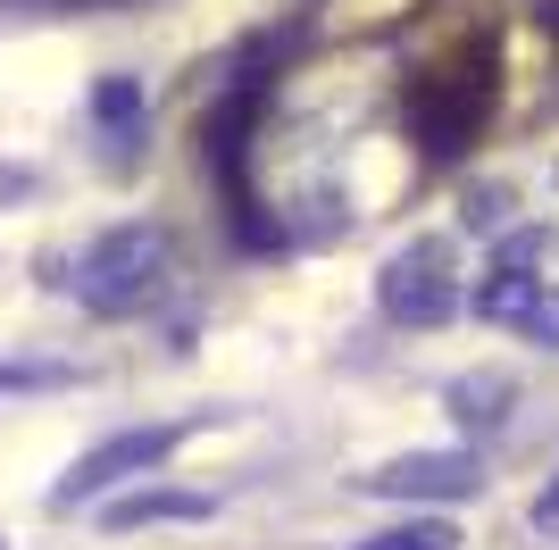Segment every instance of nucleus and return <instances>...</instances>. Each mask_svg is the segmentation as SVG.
I'll return each mask as SVG.
<instances>
[{
    "label": "nucleus",
    "mask_w": 559,
    "mask_h": 550,
    "mask_svg": "<svg viewBox=\"0 0 559 550\" xmlns=\"http://www.w3.org/2000/svg\"><path fill=\"white\" fill-rule=\"evenodd\" d=\"M359 550H460V534L443 526V517H426V526H393V534H376V542Z\"/></svg>",
    "instance_id": "nucleus-9"
},
{
    "label": "nucleus",
    "mask_w": 559,
    "mask_h": 550,
    "mask_svg": "<svg viewBox=\"0 0 559 550\" xmlns=\"http://www.w3.org/2000/svg\"><path fill=\"white\" fill-rule=\"evenodd\" d=\"M201 517H210L201 492H126V501L100 509V526H109V534H134V526H201Z\"/></svg>",
    "instance_id": "nucleus-7"
},
{
    "label": "nucleus",
    "mask_w": 559,
    "mask_h": 550,
    "mask_svg": "<svg viewBox=\"0 0 559 550\" xmlns=\"http://www.w3.org/2000/svg\"><path fill=\"white\" fill-rule=\"evenodd\" d=\"M25 192H34V176H25V167H9V159H0V208H17Z\"/></svg>",
    "instance_id": "nucleus-12"
},
{
    "label": "nucleus",
    "mask_w": 559,
    "mask_h": 550,
    "mask_svg": "<svg viewBox=\"0 0 559 550\" xmlns=\"http://www.w3.org/2000/svg\"><path fill=\"white\" fill-rule=\"evenodd\" d=\"M167 275H176V234L134 217V226H109L93 251L75 259V300H84L93 318H134Z\"/></svg>",
    "instance_id": "nucleus-1"
},
{
    "label": "nucleus",
    "mask_w": 559,
    "mask_h": 550,
    "mask_svg": "<svg viewBox=\"0 0 559 550\" xmlns=\"http://www.w3.org/2000/svg\"><path fill=\"white\" fill-rule=\"evenodd\" d=\"M467 226H501V192H476V201H467Z\"/></svg>",
    "instance_id": "nucleus-13"
},
{
    "label": "nucleus",
    "mask_w": 559,
    "mask_h": 550,
    "mask_svg": "<svg viewBox=\"0 0 559 550\" xmlns=\"http://www.w3.org/2000/svg\"><path fill=\"white\" fill-rule=\"evenodd\" d=\"M93 117H100V134L117 142V159H134V142H142V84L134 75H100L93 84Z\"/></svg>",
    "instance_id": "nucleus-8"
},
{
    "label": "nucleus",
    "mask_w": 559,
    "mask_h": 550,
    "mask_svg": "<svg viewBox=\"0 0 559 550\" xmlns=\"http://www.w3.org/2000/svg\"><path fill=\"white\" fill-rule=\"evenodd\" d=\"M75 384V367H0V392H59Z\"/></svg>",
    "instance_id": "nucleus-10"
},
{
    "label": "nucleus",
    "mask_w": 559,
    "mask_h": 550,
    "mask_svg": "<svg viewBox=\"0 0 559 550\" xmlns=\"http://www.w3.org/2000/svg\"><path fill=\"white\" fill-rule=\"evenodd\" d=\"M535 517H543V526H559V483H551V492L535 501Z\"/></svg>",
    "instance_id": "nucleus-14"
},
{
    "label": "nucleus",
    "mask_w": 559,
    "mask_h": 550,
    "mask_svg": "<svg viewBox=\"0 0 559 550\" xmlns=\"http://www.w3.org/2000/svg\"><path fill=\"white\" fill-rule=\"evenodd\" d=\"M543 251H551V234H543V226H526L518 242H501V267H535Z\"/></svg>",
    "instance_id": "nucleus-11"
},
{
    "label": "nucleus",
    "mask_w": 559,
    "mask_h": 550,
    "mask_svg": "<svg viewBox=\"0 0 559 550\" xmlns=\"http://www.w3.org/2000/svg\"><path fill=\"white\" fill-rule=\"evenodd\" d=\"M376 309L393 325H443L460 309V284H451V242H409L393 267L376 275Z\"/></svg>",
    "instance_id": "nucleus-3"
},
{
    "label": "nucleus",
    "mask_w": 559,
    "mask_h": 550,
    "mask_svg": "<svg viewBox=\"0 0 559 550\" xmlns=\"http://www.w3.org/2000/svg\"><path fill=\"white\" fill-rule=\"evenodd\" d=\"M368 492H384V501H476L485 492V467L467 451H401V458H384L376 476H359Z\"/></svg>",
    "instance_id": "nucleus-4"
},
{
    "label": "nucleus",
    "mask_w": 559,
    "mask_h": 550,
    "mask_svg": "<svg viewBox=\"0 0 559 550\" xmlns=\"http://www.w3.org/2000/svg\"><path fill=\"white\" fill-rule=\"evenodd\" d=\"M185 442V426H126V434H109V442H93V451L75 458L68 476L50 483V509H84V501H100V492H117L126 476H142V467H159L167 451Z\"/></svg>",
    "instance_id": "nucleus-2"
},
{
    "label": "nucleus",
    "mask_w": 559,
    "mask_h": 550,
    "mask_svg": "<svg viewBox=\"0 0 559 550\" xmlns=\"http://www.w3.org/2000/svg\"><path fill=\"white\" fill-rule=\"evenodd\" d=\"M476 318L510 325V334H526V343H543V350H559V292L535 267H492V284L476 292Z\"/></svg>",
    "instance_id": "nucleus-5"
},
{
    "label": "nucleus",
    "mask_w": 559,
    "mask_h": 550,
    "mask_svg": "<svg viewBox=\"0 0 559 550\" xmlns=\"http://www.w3.org/2000/svg\"><path fill=\"white\" fill-rule=\"evenodd\" d=\"M443 409L460 417L467 434H501L510 409H518V384H510V375H492V367H467V375L443 384Z\"/></svg>",
    "instance_id": "nucleus-6"
}]
</instances>
